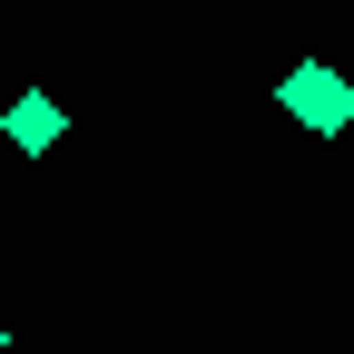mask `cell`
Listing matches in <instances>:
<instances>
[{
  "mask_svg": "<svg viewBox=\"0 0 354 354\" xmlns=\"http://www.w3.org/2000/svg\"><path fill=\"white\" fill-rule=\"evenodd\" d=\"M0 344H10V325H0Z\"/></svg>",
  "mask_w": 354,
  "mask_h": 354,
  "instance_id": "3957f363",
  "label": "cell"
},
{
  "mask_svg": "<svg viewBox=\"0 0 354 354\" xmlns=\"http://www.w3.org/2000/svg\"><path fill=\"white\" fill-rule=\"evenodd\" d=\"M276 109H286L295 128H315V138H344V128H354V79L325 69V59H305V69L276 79Z\"/></svg>",
  "mask_w": 354,
  "mask_h": 354,
  "instance_id": "6da1fadb",
  "label": "cell"
},
{
  "mask_svg": "<svg viewBox=\"0 0 354 354\" xmlns=\"http://www.w3.org/2000/svg\"><path fill=\"white\" fill-rule=\"evenodd\" d=\"M59 128H69V118H59V99H50V88H20V99L0 109V138H10L20 158H50V148H59Z\"/></svg>",
  "mask_w": 354,
  "mask_h": 354,
  "instance_id": "7a4b0ae2",
  "label": "cell"
}]
</instances>
